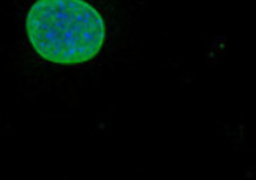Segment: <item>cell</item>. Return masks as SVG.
<instances>
[{
    "mask_svg": "<svg viewBox=\"0 0 256 180\" xmlns=\"http://www.w3.org/2000/svg\"><path fill=\"white\" fill-rule=\"evenodd\" d=\"M24 38L40 61L60 67L92 63L108 43V20L92 0H33Z\"/></svg>",
    "mask_w": 256,
    "mask_h": 180,
    "instance_id": "cell-1",
    "label": "cell"
}]
</instances>
